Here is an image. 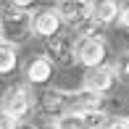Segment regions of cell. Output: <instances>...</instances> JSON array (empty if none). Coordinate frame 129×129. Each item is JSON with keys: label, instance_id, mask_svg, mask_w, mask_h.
<instances>
[{"label": "cell", "instance_id": "5", "mask_svg": "<svg viewBox=\"0 0 129 129\" xmlns=\"http://www.w3.org/2000/svg\"><path fill=\"white\" fill-rule=\"evenodd\" d=\"M45 55L50 58L55 66H71L77 61V40L69 34H55V37L45 40Z\"/></svg>", "mask_w": 129, "mask_h": 129}, {"label": "cell", "instance_id": "4", "mask_svg": "<svg viewBox=\"0 0 129 129\" xmlns=\"http://www.w3.org/2000/svg\"><path fill=\"white\" fill-rule=\"evenodd\" d=\"M37 108L50 119H61L71 111V92L66 90H42L40 95H34Z\"/></svg>", "mask_w": 129, "mask_h": 129}, {"label": "cell", "instance_id": "14", "mask_svg": "<svg viewBox=\"0 0 129 129\" xmlns=\"http://www.w3.org/2000/svg\"><path fill=\"white\" fill-rule=\"evenodd\" d=\"M113 71H116V79H119V82L129 84V55H126V53H124V55L119 58V61H116Z\"/></svg>", "mask_w": 129, "mask_h": 129}, {"label": "cell", "instance_id": "15", "mask_svg": "<svg viewBox=\"0 0 129 129\" xmlns=\"http://www.w3.org/2000/svg\"><path fill=\"white\" fill-rule=\"evenodd\" d=\"M19 126H21L19 119H13L8 113H0V129H19Z\"/></svg>", "mask_w": 129, "mask_h": 129}, {"label": "cell", "instance_id": "10", "mask_svg": "<svg viewBox=\"0 0 129 129\" xmlns=\"http://www.w3.org/2000/svg\"><path fill=\"white\" fill-rule=\"evenodd\" d=\"M121 11L124 8L119 5V0H92V19L100 26H108L116 19H121Z\"/></svg>", "mask_w": 129, "mask_h": 129}, {"label": "cell", "instance_id": "2", "mask_svg": "<svg viewBox=\"0 0 129 129\" xmlns=\"http://www.w3.org/2000/svg\"><path fill=\"white\" fill-rule=\"evenodd\" d=\"M105 58H108V45L103 42V37H77V61L87 71L105 66Z\"/></svg>", "mask_w": 129, "mask_h": 129}, {"label": "cell", "instance_id": "11", "mask_svg": "<svg viewBox=\"0 0 129 129\" xmlns=\"http://www.w3.org/2000/svg\"><path fill=\"white\" fill-rule=\"evenodd\" d=\"M16 66H19V53H16V48L3 42V48H0V74L16 71Z\"/></svg>", "mask_w": 129, "mask_h": 129}, {"label": "cell", "instance_id": "6", "mask_svg": "<svg viewBox=\"0 0 129 129\" xmlns=\"http://www.w3.org/2000/svg\"><path fill=\"white\" fill-rule=\"evenodd\" d=\"M61 26H63V19L61 13H58L55 5H45V8H37L32 13V32L34 37H55V34H61Z\"/></svg>", "mask_w": 129, "mask_h": 129}, {"label": "cell", "instance_id": "16", "mask_svg": "<svg viewBox=\"0 0 129 129\" xmlns=\"http://www.w3.org/2000/svg\"><path fill=\"white\" fill-rule=\"evenodd\" d=\"M105 129H129V116H116V119H111Z\"/></svg>", "mask_w": 129, "mask_h": 129}, {"label": "cell", "instance_id": "17", "mask_svg": "<svg viewBox=\"0 0 129 129\" xmlns=\"http://www.w3.org/2000/svg\"><path fill=\"white\" fill-rule=\"evenodd\" d=\"M8 5H13V8H21V11H29L34 5V0H5Z\"/></svg>", "mask_w": 129, "mask_h": 129}, {"label": "cell", "instance_id": "19", "mask_svg": "<svg viewBox=\"0 0 129 129\" xmlns=\"http://www.w3.org/2000/svg\"><path fill=\"white\" fill-rule=\"evenodd\" d=\"M40 129H58V126H55V121H53V124H45V126H40Z\"/></svg>", "mask_w": 129, "mask_h": 129}, {"label": "cell", "instance_id": "7", "mask_svg": "<svg viewBox=\"0 0 129 129\" xmlns=\"http://www.w3.org/2000/svg\"><path fill=\"white\" fill-rule=\"evenodd\" d=\"M116 84V71L111 66H100V69H90L84 74V82L82 87L90 92H98V95H108Z\"/></svg>", "mask_w": 129, "mask_h": 129}, {"label": "cell", "instance_id": "9", "mask_svg": "<svg viewBox=\"0 0 129 129\" xmlns=\"http://www.w3.org/2000/svg\"><path fill=\"white\" fill-rule=\"evenodd\" d=\"M53 77V61L48 55H37L26 63V82L29 84H48Z\"/></svg>", "mask_w": 129, "mask_h": 129}, {"label": "cell", "instance_id": "12", "mask_svg": "<svg viewBox=\"0 0 129 129\" xmlns=\"http://www.w3.org/2000/svg\"><path fill=\"white\" fill-rule=\"evenodd\" d=\"M82 119L84 129H105V124L111 121V116L105 111H84V113H77Z\"/></svg>", "mask_w": 129, "mask_h": 129}, {"label": "cell", "instance_id": "1", "mask_svg": "<svg viewBox=\"0 0 129 129\" xmlns=\"http://www.w3.org/2000/svg\"><path fill=\"white\" fill-rule=\"evenodd\" d=\"M32 34H34L32 32V13L5 3L3 5V42L16 48L19 42H24Z\"/></svg>", "mask_w": 129, "mask_h": 129}, {"label": "cell", "instance_id": "3", "mask_svg": "<svg viewBox=\"0 0 129 129\" xmlns=\"http://www.w3.org/2000/svg\"><path fill=\"white\" fill-rule=\"evenodd\" d=\"M34 103H37V100L29 95L26 87L13 84V87H8V90H5V95H3V113H8V116H13V119L24 121L26 116L32 113Z\"/></svg>", "mask_w": 129, "mask_h": 129}, {"label": "cell", "instance_id": "13", "mask_svg": "<svg viewBox=\"0 0 129 129\" xmlns=\"http://www.w3.org/2000/svg\"><path fill=\"white\" fill-rule=\"evenodd\" d=\"M55 126L58 129H84L82 119H79L77 113H71V111H69L66 116H61V119H55Z\"/></svg>", "mask_w": 129, "mask_h": 129}, {"label": "cell", "instance_id": "18", "mask_svg": "<svg viewBox=\"0 0 129 129\" xmlns=\"http://www.w3.org/2000/svg\"><path fill=\"white\" fill-rule=\"evenodd\" d=\"M121 26H124V29H129V5H124V11H121Z\"/></svg>", "mask_w": 129, "mask_h": 129}, {"label": "cell", "instance_id": "8", "mask_svg": "<svg viewBox=\"0 0 129 129\" xmlns=\"http://www.w3.org/2000/svg\"><path fill=\"white\" fill-rule=\"evenodd\" d=\"M84 111H105V95L90 90H74L71 92V113H84Z\"/></svg>", "mask_w": 129, "mask_h": 129}]
</instances>
